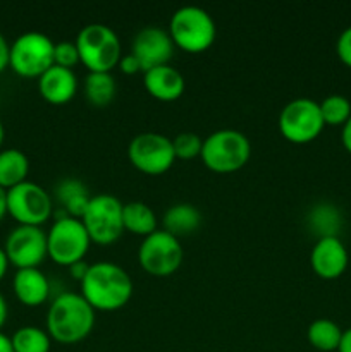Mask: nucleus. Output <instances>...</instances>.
I'll return each mask as SVG.
<instances>
[{
    "instance_id": "obj_31",
    "label": "nucleus",
    "mask_w": 351,
    "mask_h": 352,
    "mask_svg": "<svg viewBox=\"0 0 351 352\" xmlns=\"http://www.w3.org/2000/svg\"><path fill=\"white\" fill-rule=\"evenodd\" d=\"M117 67L120 69V71L124 72V74L127 76H133V74H138V72H143V67H141L140 60H138L136 57H134L133 54H127V55H123L119 60V65Z\"/></svg>"
},
{
    "instance_id": "obj_10",
    "label": "nucleus",
    "mask_w": 351,
    "mask_h": 352,
    "mask_svg": "<svg viewBox=\"0 0 351 352\" xmlns=\"http://www.w3.org/2000/svg\"><path fill=\"white\" fill-rule=\"evenodd\" d=\"M182 248L178 237L158 229L145 237L138 250L140 267L151 277H171L182 265Z\"/></svg>"
},
{
    "instance_id": "obj_25",
    "label": "nucleus",
    "mask_w": 351,
    "mask_h": 352,
    "mask_svg": "<svg viewBox=\"0 0 351 352\" xmlns=\"http://www.w3.org/2000/svg\"><path fill=\"white\" fill-rule=\"evenodd\" d=\"M14 352H50L52 339L40 327H21L10 337Z\"/></svg>"
},
{
    "instance_id": "obj_28",
    "label": "nucleus",
    "mask_w": 351,
    "mask_h": 352,
    "mask_svg": "<svg viewBox=\"0 0 351 352\" xmlns=\"http://www.w3.org/2000/svg\"><path fill=\"white\" fill-rule=\"evenodd\" d=\"M172 146H174L176 160H193V158L202 155L203 140L195 133H179L178 136L172 140Z\"/></svg>"
},
{
    "instance_id": "obj_34",
    "label": "nucleus",
    "mask_w": 351,
    "mask_h": 352,
    "mask_svg": "<svg viewBox=\"0 0 351 352\" xmlns=\"http://www.w3.org/2000/svg\"><path fill=\"white\" fill-rule=\"evenodd\" d=\"M341 143H343L344 150L351 155V117L348 122L341 127Z\"/></svg>"
},
{
    "instance_id": "obj_2",
    "label": "nucleus",
    "mask_w": 351,
    "mask_h": 352,
    "mask_svg": "<svg viewBox=\"0 0 351 352\" xmlns=\"http://www.w3.org/2000/svg\"><path fill=\"white\" fill-rule=\"evenodd\" d=\"M96 311L81 294L62 292L52 301L47 313V332L52 340L72 346L85 340L95 327Z\"/></svg>"
},
{
    "instance_id": "obj_21",
    "label": "nucleus",
    "mask_w": 351,
    "mask_h": 352,
    "mask_svg": "<svg viewBox=\"0 0 351 352\" xmlns=\"http://www.w3.org/2000/svg\"><path fill=\"white\" fill-rule=\"evenodd\" d=\"M30 160L17 148L0 150V188L9 191L28 181Z\"/></svg>"
},
{
    "instance_id": "obj_4",
    "label": "nucleus",
    "mask_w": 351,
    "mask_h": 352,
    "mask_svg": "<svg viewBox=\"0 0 351 352\" xmlns=\"http://www.w3.org/2000/svg\"><path fill=\"white\" fill-rule=\"evenodd\" d=\"M167 31L176 47L186 54H203L215 43L217 38L213 17L196 6H184L176 10L169 21Z\"/></svg>"
},
{
    "instance_id": "obj_13",
    "label": "nucleus",
    "mask_w": 351,
    "mask_h": 352,
    "mask_svg": "<svg viewBox=\"0 0 351 352\" xmlns=\"http://www.w3.org/2000/svg\"><path fill=\"white\" fill-rule=\"evenodd\" d=\"M3 251L17 270L38 268L48 256L47 232L41 227L17 226L7 236Z\"/></svg>"
},
{
    "instance_id": "obj_27",
    "label": "nucleus",
    "mask_w": 351,
    "mask_h": 352,
    "mask_svg": "<svg viewBox=\"0 0 351 352\" xmlns=\"http://www.w3.org/2000/svg\"><path fill=\"white\" fill-rule=\"evenodd\" d=\"M312 226L320 237L336 236L339 229V215L332 205H320L312 212Z\"/></svg>"
},
{
    "instance_id": "obj_23",
    "label": "nucleus",
    "mask_w": 351,
    "mask_h": 352,
    "mask_svg": "<svg viewBox=\"0 0 351 352\" xmlns=\"http://www.w3.org/2000/svg\"><path fill=\"white\" fill-rule=\"evenodd\" d=\"M117 85L110 72H88L85 79V98L96 109L110 105L116 98Z\"/></svg>"
},
{
    "instance_id": "obj_24",
    "label": "nucleus",
    "mask_w": 351,
    "mask_h": 352,
    "mask_svg": "<svg viewBox=\"0 0 351 352\" xmlns=\"http://www.w3.org/2000/svg\"><path fill=\"white\" fill-rule=\"evenodd\" d=\"M343 337V330L336 322L329 318H319L312 322L306 330V339L313 349L320 352L337 351Z\"/></svg>"
},
{
    "instance_id": "obj_40",
    "label": "nucleus",
    "mask_w": 351,
    "mask_h": 352,
    "mask_svg": "<svg viewBox=\"0 0 351 352\" xmlns=\"http://www.w3.org/2000/svg\"><path fill=\"white\" fill-rule=\"evenodd\" d=\"M3 134H6V131H3V124H2V120H0V146H2V143H3Z\"/></svg>"
},
{
    "instance_id": "obj_32",
    "label": "nucleus",
    "mask_w": 351,
    "mask_h": 352,
    "mask_svg": "<svg viewBox=\"0 0 351 352\" xmlns=\"http://www.w3.org/2000/svg\"><path fill=\"white\" fill-rule=\"evenodd\" d=\"M88 270H89V263H86L85 260L78 261V263H74L69 267V274H71V277L74 278L76 282H79V284H81L83 278L86 277Z\"/></svg>"
},
{
    "instance_id": "obj_39",
    "label": "nucleus",
    "mask_w": 351,
    "mask_h": 352,
    "mask_svg": "<svg viewBox=\"0 0 351 352\" xmlns=\"http://www.w3.org/2000/svg\"><path fill=\"white\" fill-rule=\"evenodd\" d=\"M7 213V191L0 188V220L6 217Z\"/></svg>"
},
{
    "instance_id": "obj_15",
    "label": "nucleus",
    "mask_w": 351,
    "mask_h": 352,
    "mask_svg": "<svg viewBox=\"0 0 351 352\" xmlns=\"http://www.w3.org/2000/svg\"><path fill=\"white\" fill-rule=\"evenodd\" d=\"M350 254L337 236L319 237L310 253V265L317 277L323 280H336L346 272Z\"/></svg>"
},
{
    "instance_id": "obj_5",
    "label": "nucleus",
    "mask_w": 351,
    "mask_h": 352,
    "mask_svg": "<svg viewBox=\"0 0 351 352\" xmlns=\"http://www.w3.org/2000/svg\"><path fill=\"white\" fill-rule=\"evenodd\" d=\"M251 143L246 134L236 129H219L203 140V165L215 174H234L248 164Z\"/></svg>"
},
{
    "instance_id": "obj_8",
    "label": "nucleus",
    "mask_w": 351,
    "mask_h": 352,
    "mask_svg": "<svg viewBox=\"0 0 351 352\" xmlns=\"http://www.w3.org/2000/svg\"><path fill=\"white\" fill-rule=\"evenodd\" d=\"M55 43L38 31L19 34L10 45L9 65L23 78H40L54 65Z\"/></svg>"
},
{
    "instance_id": "obj_17",
    "label": "nucleus",
    "mask_w": 351,
    "mask_h": 352,
    "mask_svg": "<svg viewBox=\"0 0 351 352\" xmlns=\"http://www.w3.org/2000/svg\"><path fill=\"white\" fill-rule=\"evenodd\" d=\"M143 85L148 95L164 103L179 100L186 89L184 78L171 64L160 65V67H153L150 71L143 72Z\"/></svg>"
},
{
    "instance_id": "obj_19",
    "label": "nucleus",
    "mask_w": 351,
    "mask_h": 352,
    "mask_svg": "<svg viewBox=\"0 0 351 352\" xmlns=\"http://www.w3.org/2000/svg\"><path fill=\"white\" fill-rule=\"evenodd\" d=\"M202 213L196 206L189 205V203H178L164 213L162 230L181 239V237L195 234L202 227Z\"/></svg>"
},
{
    "instance_id": "obj_6",
    "label": "nucleus",
    "mask_w": 351,
    "mask_h": 352,
    "mask_svg": "<svg viewBox=\"0 0 351 352\" xmlns=\"http://www.w3.org/2000/svg\"><path fill=\"white\" fill-rule=\"evenodd\" d=\"M92 246L88 232L79 219L62 215L52 223L47 232L48 258L58 267H71L85 260Z\"/></svg>"
},
{
    "instance_id": "obj_22",
    "label": "nucleus",
    "mask_w": 351,
    "mask_h": 352,
    "mask_svg": "<svg viewBox=\"0 0 351 352\" xmlns=\"http://www.w3.org/2000/svg\"><path fill=\"white\" fill-rule=\"evenodd\" d=\"M124 232H131L134 236L147 237L158 230V220L153 210L143 201L126 203L123 208Z\"/></svg>"
},
{
    "instance_id": "obj_16",
    "label": "nucleus",
    "mask_w": 351,
    "mask_h": 352,
    "mask_svg": "<svg viewBox=\"0 0 351 352\" xmlns=\"http://www.w3.org/2000/svg\"><path fill=\"white\" fill-rule=\"evenodd\" d=\"M38 91L45 102L52 105H65L78 93V78L72 69L52 65L38 78Z\"/></svg>"
},
{
    "instance_id": "obj_36",
    "label": "nucleus",
    "mask_w": 351,
    "mask_h": 352,
    "mask_svg": "<svg viewBox=\"0 0 351 352\" xmlns=\"http://www.w3.org/2000/svg\"><path fill=\"white\" fill-rule=\"evenodd\" d=\"M9 260H7V254L6 251H3V248H0V280H2L3 277H6L7 274V268H9Z\"/></svg>"
},
{
    "instance_id": "obj_3",
    "label": "nucleus",
    "mask_w": 351,
    "mask_h": 352,
    "mask_svg": "<svg viewBox=\"0 0 351 352\" xmlns=\"http://www.w3.org/2000/svg\"><path fill=\"white\" fill-rule=\"evenodd\" d=\"M79 52V64L88 72H110L119 65L123 47L116 31L102 23L86 24L74 40Z\"/></svg>"
},
{
    "instance_id": "obj_14",
    "label": "nucleus",
    "mask_w": 351,
    "mask_h": 352,
    "mask_svg": "<svg viewBox=\"0 0 351 352\" xmlns=\"http://www.w3.org/2000/svg\"><path fill=\"white\" fill-rule=\"evenodd\" d=\"M174 41L169 31L158 26H145L134 34L131 54L140 60L143 72L167 65L174 55Z\"/></svg>"
},
{
    "instance_id": "obj_35",
    "label": "nucleus",
    "mask_w": 351,
    "mask_h": 352,
    "mask_svg": "<svg viewBox=\"0 0 351 352\" xmlns=\"http://www.w3.org/2000/svg\"><path fill=\"white\" fill-rule=\"evenodd\" d=\"M337 352H351V327L348 330H343V337H341Z\"/></svg>"
},
{
    "instance_id": "obj_18",
    "label": "nucleus",
    "mask_w": 351,
    "mask_h": 352,
    "mask_svg": "<svg viewBox=\"0 0 351 352\" xmlns=\"http://www.w3.org/2000/svg\"><path fill=\"white\" fill-rule=\"evenodd\" d=\"M16 298L24 306L36 308L50 298V280L40 268H21L12 278Z\"/></svg>"
},
{
    "instance_id": "obj_38",
    "label": "nucleus",
    "mask_w": 351,
    "mask_h": 352,
    "mask_svg": "<svg viewBox=\"0 0 351 352\" xmlns=\"http://www.w3.org/2000/svg\"><path fill=\"white\" fill-rule=\"evenodd\" d=\"M7 313H9V308H7V301L2 294H0V329L3 327L7 320Z\"/></svg>"
},
{
    "instance_id": "obj_1",
    "label": "nucleus",
    "mask_w": 351,
    "mask_h": 352,
    "mask_svg": "<svg viewBox=\"0 0 351 352\" xmlns=\"http://www.w3.org/2000/svg\"><path fill=\"white\" fill-rule=\"evenodd\" d=\"M133 292L131 275L112 261L92 263L81 280V296L95 311H119L131 301Z\"/></svg>"
},
{
    "instance_id": "obj_20",
    "label": "nucleus",
    "mask_w": 351,
    "mask_h": 352,
    "mask_svg": "<svg viewBox=\"0 0 351 352\" xmlns=\"http://www.w3.org/2000/svg\"><path fill=\"white\" fill-rule=\"evenodd\" d=\"M55 198H57L58 205L64 208V215L81 220L86 212V206L92 199V195L78 179H64L55 189Z\"/></svg>"
},
{
    "instance_id": "obj_11",
    "label": "nucleus",
    "mask_w": 351,
    "mask_h": 352,
    "mask_svg": "<svg viewBox=\"0 0 351 352\" xmlns=\"http://www.w3.org/2000/svg\"><path fill=\"white\" fill-rule=\"evenodd\" d=\"M127 158L136 170L145 175H162L176 162L171 138L158 133L136 134L127 146Z\"/></svg>"
},
{
    "instance_id": "obj_26",
    "label": "nucleus",
    "mask_w": 351,
    "mask_h": 352,
    "mask_svg": "<svg viewBox=\"0 0 351 352\" xmlns=\"http://www.w3.org/2000/svg\"><path fill=\"white\" fill-rule=\"evenodd\" d=\"M326 126L343 127L351 117V102L343 95H329L319 103Z\"/></svg>"
},
{
    "instance_id": "obj_9",
    "label": "nucleus",
    "mask_w": 351,
    "mask_h": 352,
    "mask_svg": "<svg viewBox=\"0 0 351 352\" xmlns=\"http://www.w3.org/2000/svg\"><path fill=\"white\" fill-rule=\"evenodd\" d=\"M124 203L112 195H95L86 206L81 222L92 243L109 246L124 234L123 223Z\"/></svg>"
},
{
    "instance_id": "obj_7",
    "label": "nucleus",
    "mask_w": 351,
    "mask_h": 352,
    "mask_svg": "<svg viewBox=\"0 0 351 352\" xmlns=\"http://www.w3.org/2000/svg\"><path fill=\"white\" fill-rule=\"evenodd\" d=\"M279 133L292 144H308L322 134L323 124L319 102L312 98H295L282 107L277 119Z\"/></svg>"
},
{
    "instance_id": "obj_30",
    "label": "nucleus",
    "mask_w": 351,
    "mask_h": 352,
    "mask_svg": "<svg viewBox=\"0 0 351 352\" xmlns=\"http://www.w3.org/2000/svg\"><path fill=\"white\" fill-rule=\"evenodd\" d=\"M336 54L346 67L351 69V26L339 34L336 41Z\"/></svg>"
},
{
    "instance_id": "obj_29",
    "label": "nucleus",
    "mask_w": 351,
    "mask_h": 352,
    "mask_svg": "<svg viewBox=\"0 0 351 352\" xmlns=\"http://www.w3.org/2000/svg\"><path fill=\"white\" fill-rule=\"evenodd\" d=\"M79 64V52L74 41H61L54 48V65L74 69Z\"/></svg>"
},
{
    "instance_id": "obj_12",
    "label": "nucleus",
    "mask_w": 351,
    "mask_h": 352,
    "mask_svg": "<svg viewBox=\"0 0 351 352\" xmlns=\"http://www.w3.org/2000/svg\"><path fill=\"white\" fill-rule=\"evenodd\" d=\"M52 212V196L36 182L26 181L7 191V213L19 226L41 227Z\"/></svg>"
},
{
    "instance_id": "obj_37",
    "label": "nucleus",
    "mask_w": 351,
    "mask_h": 352,
    "mask_svg": "<svg viewBox=\"0 0 351 352\" xmlns=\"http://www.w3.org/2000/svg\"><path fill=\"white\" fill-rule=\"evenodd\" d=\"M0 352H14L12 349V340L7 337L6 333L0 332Z\"/></svg>"
},
{
    "instance_id": "obj_33",
    "label": "nucleus",
    "mask_w": 351,
    "mask_h": 352,
    "mask_svg": "<svg viewBox=\"0 0 351 352\" xmlns=\"http://www.w3.org/2000/svg\"><path fill=\"white\" fill-rule=\"evenodd\" d=\"M9 55H10V45L7 43L6 36L0 33V72H2L3 69H7V65H9Z\"/></svg>"
}]
</instances>
